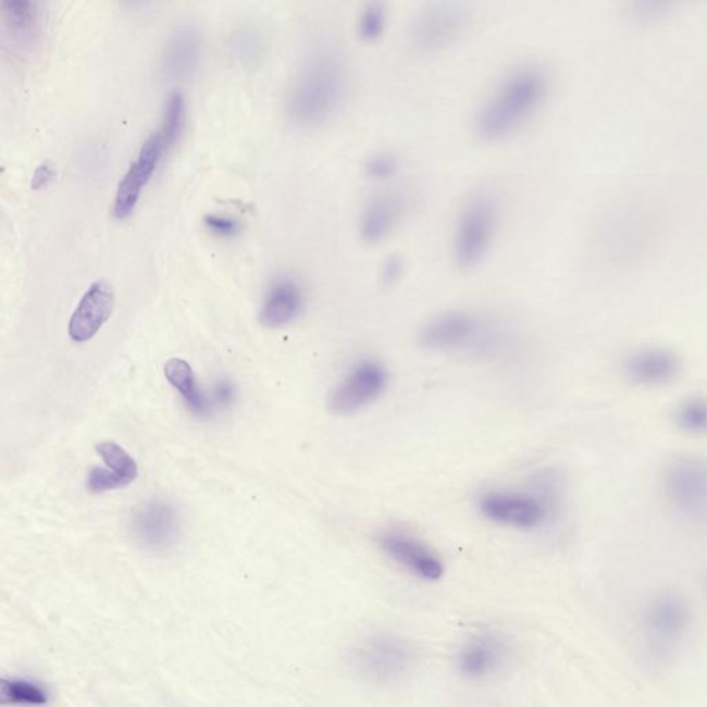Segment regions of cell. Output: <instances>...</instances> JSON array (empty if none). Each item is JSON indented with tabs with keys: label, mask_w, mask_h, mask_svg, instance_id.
<instances>
[{
	"label": "cell",
	"mask_w": 707,
	"mask_h": 707,
	"mask_svg": "<svg viewBox=\"0 0 707 707\" xmlns=\"http://www.w3.org/2000/svg\"><path fill=\"white\" fill-rule=\"evenodd\" d=\"M351 74L346 55L333 46L312 50L297 66L285 100L289 122L314 129L337 115L350 91Z\"/></svg>",
	"instance_id": "obj_1"
},
{
	"label": "cell",
	"mask_w": 707,
	"mask_h": 707,
	"mask_svg": "<svg viewBox=\"0 0 707 707\" xmlns=\"http://www.w3.org/2000/svg\"><path fill=\"white\" fill-rule=\"evenodd\" d=\"M550 78L543 66H514L496 82L474 115V132L484 142H499L516 135L545 104Z\"/></svg>",
	"instance_id": "obj_2"
},
{
	"label": "cell",
	"mask_w": 707,
	"mask_h": 707,
	"mask_svg": "<svg viewBox=\"0 0 707 707\" xmlns=\"http://www.w3.org/2000/svg\"><path fill=\"white\" fill-rule=\"evenodd\" d=\"M419 662L412 642L396 633H372L348 650V666L367 683L392 685L411 674Z\"/></svg>",
	"instance_id": "obj_3"
},
{
	"label": "cell",
	"mask_w": 707,
	"mask_h": 707,
	"mask_svg": "<svg viewBox=\"0 0 707 707\" xmlns=\"http://www.w3.org/2000/svg\"><path fill=\"white\" fill-rule=\"evenodd\" d=\"M499 203L489 193H474L456 213L450 253L460 270H473L489 255L498 234Z\"/></svg>",
	"instance_id": "obj_4"
},
{
	"label": "cell",
	"mask_w": 707,
	"mask_h": 707,
	"mask_svg": "<svg viewBox=\"0 0 707 707\" xmlns=\"http://www.w3.org/2000/svg\"><path fill=\"white\" fill-rule=\"evenodd\" d=\"M663 489L680 516L693 524L707 526V459L675 456L663 471Z\"/></svg>",
	"instance_id": "obj_5"
},
{
	"label": "cell",
	"mask_w": 707,
	"mask_h": 707,
	"mask_svg": "<svg viewBox=\"0 0 707 707\" xmlns=\"http://www.w3.org/2000/svg\"><path fill=\"white\" fill-rule=\"evenodd\" d=\"M474 12L468 4L438 2L424 4L409 24V39L414 49L434 53L449 48L468 33Z\"/></svg>",
	"instance_id": "obj_6"
},
{
	"label": "cell",
	"mask_w": 707,
	"mask_h": 707,
	"mask_svg": "<svg viewBox=\"0 0 707 707\" xmlns=\"http://www.w3.org/2000/svg\"><path fill=\"white\" fill-rule=\"evenodd\" d=\"M542 492L491 491L481 496L479 509L495 524L530 531L546 524L555 504Z\"/></svg>",
	"instance_id": "obj_7"
},
{
	"label": "cell",
	"mask_w": 707,
	"mask_h": 707,
	"mask_svg": "<svg viewBox=\"0 0 707 707\" xmlns=\"http://www.w3.org/2000/svg\"><path fill=\"white\" fill-rule=\"evenodd\" d=\"M388 372L383 363L367 360L358 362L332 388L327 408L337 417H348L377 401L386 392Z\"/></svg>",
	"instance_id": "obj_8"
},
{
	"label": "cell",
	"mask_w": 707,
	"mask_h": 707,
	"mask_svg": "<svg viewBox=\"0 0 707 707\" xmlns=\"http://www.w3.org/2000/svg\"><path fill=\"white\" fill-rule=\"evenodd\" d=\"M131 534L142 549L156 553L172 549L182 535L181 512L166 500H148L132 512Z\"/></svg>",
	"instance_id": "obj_9"
},
{
	"label": "cell",
	"mask_w": 707,
	"mask_h": 707,
	"mask_svg": "<svg viewBox=\"0 0 707 707\" xmlns=\"http://www.w3.org/2000/svg\"><path fill=\"white\" fill-rule=\"evenodd\" d=\"M510 643L496 630H480L460 645L455 668L462 678L481 681L504 670L510 659Z\"/></svg>",
	"instance_id": "obj_10"
},
{
	"label": "cell",
	"mask_w": 707,
	"mask_h": 707,
	"mask_svg": "<svg viewBox=\"0 0 707 707\" xmlns=\"http://www.w3.org/2000/svg\"><path fill=\"white\" fill-rule=\"evenodd\" d=\"M376 542L384 555L411 575L424 582H437L444 576V561L418 537L401 531H383Z\"/></svg>",
	"instance_id": "obj_11"
},
{
	"label": "cell",
	"mask_w": 707,
	"mask_h": 707,
	"mask_svg": "<svg viewBox=\"0 0 707 707\" xmlns=\"http://www.w3.org/2000/svg\"><path fill=\"white\" fill-rule=\"evenodd\" d=\"M166 152L169 150L162 136L158 131L152 133L117 186L114 207H112L115 219L125 220L132 216L140 201L142 189L150 183Z\"/></svg>",
	"instance_id": "obj_12"
},
{
	"label": "cell",
	"mask_w": 707,
	"mask_h": 707,
	"mask_svg": "<svg viewBox=\"0 0 707 707\" xmlns=\"http://www.w3.org/2000/svg\"><path fill=\"white\" fill-rule=\"evenodd\" d=\"M411 209V198L398 189L383 191L368 199L358 222V233L363 243L376 245L396 232Z\"/></svg>",
	"instance_id": "obj_13"
},
{
	"label": "cell",
	"mask_w": 707,
	"mask_h": 707,
	"mask_svg": "<svg viewBox=\"0 0 707 707\" xmlns=\"http://www.w3.org/2000/svg\"><path fill=\"white\" fill-rule=\"evenodd\" d=\"M115 307V294L109 282L96 281L82 296L69 324V335L76 343H86L109 322Z\"/></svg>",
	"instance_id": "obj_14"
},
{
	"label": "cell",
	"mask_w": 707,
	"mask_h": 707,
	"mask_svg": "<svg viewBox=\"0 0 707 707\" xmlns=\"http://www.w3.org/2000/svg\"><path fill=\"white\" fill-rule=\"evenodd\" d=\"M480 321L463 310L441 312L426 322L419 333V342L433 351L455 350L474 339Z\"/></svg>",
	"instance_id": "obj_15"
},
{
	"label": "cell",
	"mask_w": 707,
	"mask_h": 707,
	"mask_svg": "<svg viewBox=\"0 0 707 707\" xmlns=\"http://www.w3.org/2000/svg\"><path fill=\"white\" fill-rule=\"evenodd\" d=\"M306 294L300 282L290 275H280L271 282L261 303L260 324L265 327H284L303 314Z\"/></svg>",
	"instance_id": "obj_16"
},
{
	"label": "cell",
	"mask_w": 707,
	"mask_h": 707,
	"mask_svg": "<svg viewBox=\"0 0 707 707\" xmlns=\"http://www.w3.org/2000/svg\"><path fill=\"white\" fill-rule=\"evenodd\" d=\"M645 632L657 643L679 640L690 624V611L685 603L674 594H660L650 599L644 611Z\"/></svg>",
	"instance_id": "obj_17"
},
{
	"label": "cell",
	"mask_w": 707,
	"mask_h": 707,
	"mask_svg": "<svg viewBox=\"0 0 707 707\" xmlns=\"http://www.w3.org/2000/svg\"><path fill=\"white\" fill-rule=\"evenodd\" d=\"M0 18H2L4 39L12 50L27 53L38 44L40 28H42L39 3L27 2V0L2 2Z\"/></svg>",
	"instance_id": "obj_18"
},
{
	"label": "cell",
	"mask_w": 707,
	"mask_h": 707,
	"mask_svg": "<svg viewBox=\"0 0 707 707\" xmlns=\"http://www.w3.org/2000/svg\"><path fill=\"white\" fill-rule=\"evenodd\" d=\"M202 37L194 27H183L172 35L162 55L163 75L183 80L196 73L202 55Z\"/></svg>",
	"instance_id": "obj_19"
},
{
	"label": "cell",
	"mask_w": 707,
	"mask_h": 707,
	"mask_svg": "<svg viewBox=\"0 0 707 707\" xmlns=\"http://www.w3.org/2000/svg\"><path fill=\"white\" fill-rule=\"evenodd\" d=\"M630 381L644 386H659L673 381L680 372V360L665 348H644L635 351L624 362Z\"/></svg>",
	"instance_id": "obj_20"
},
{
	"label": "cell",
	"mask_w": 707,
	"mask_h": 707,
	"mask_svg": "<svg viewBox=\"0 0 707 707\" xmlns=\"http://www.w3.org/2000/svg\"><path fill=\"white\" fill-rule=\"evenodd\" d=\"M165 376L168 382L181 393L189 411L199 418L209 417L212 413V404L199 388L196 373L187 361L182 358L169 360L165 365Z\"/></svg>",
	"instance_id": "obj_21"
},
{
	"label": "cell",
	"mask_w": 707,
	"mask_h": 707,
	"mask_svg": "<svg viewBox=\"0 0 707 707\" xmlns=\"http://www.w3.org/2000/svg\"><path fill=\"white\" fill-rule=\"evenodd\" d=\"M3 705L46 706L49 704L48 690L28 680H2L0 685Z\"/></svg>",
	"instance_id": "obj_22"
},
{
	"label": "cell",
	"mask_w": 707,
	"mask_h": 707,
	"mask_svg": "<svg viewBox=\"0 0 707 707\" xmlns=\"http://www.w3.org/2000/svg\"><path fill=\"white\" fill-rule=\"evenodd\" d=\"M184 126H186V100L182 94L173 91L168 96L161 127L158 129L169 151L181 138Z\"/></svg>",
	"instance_id": "obj_23"
},
{
	"label": "cell",
	"mask_w": 707,
	"mask_h": 707,
	"mask_svg": "<svg viewBox=\"0 0 707 707\" xmlns=\"http://www.w3.org/2000/svg\"><path fill=\"white\" fill-rule=\"evenodd\" d=\"M388 13L382 3H368L358 13L356 29L363 44H376L386 34Z\"/></svg>",
	"instance_id": "obj_24"
},
{
	"label": "cell",
	"mask_w": 707,
	"mask_h": 707,
	"mask_svg": "<svg viewBox=\"0 0 707 707\" xmlns=\"http://www.w3.org/2000/svg\"><path fill=\"white\" fill-rule=\"evenodd\" d=\"M96 450L107 468L121 475L127 483H135L138 476L137 462L120 444L114 443V441H104V443L96 445Z\"/></svg>",
	"instance_id": "obj_25"
},
{
	"label": "cell",
	"mask_w": 707,
	"mask_h": 707,
	"mask_svg": "<svg viewBox=\"0 0 707 707\" xmlns=\"http://www.w3.org/2000/svg\"><path fill=\"white\" fill-rule=\"evenodd\" d=\"M678 420L681 427L689 433L707 432V401L704 398L686 399L678 412Z\"/></svg>",
	"instance_id": "obj_26"
},
{
	"label": "cell",
	"mask_w": 707,
	"mask_h": 707,
	"mask_svg": "<svg viewBox=\"0 0 707 707\" xmlns=\"http://www.w3.org/2000/svg\"><path fill=\"white\" fill-rule=\"evenodd\" d=\"M399 169L398 158L392 152H377L368 159L367 176L371 181L386 182L396 176Z\"/></svg>",
	"instance_id": "obj_27"
},
{
	"label": "cell",
	"mask_w": 707,
	"mask_h": 707,
	"mask_svg": "<svg viewBox=\"0 0 707 707\" xmlns=\"http://www.w3.org/2000/svg\"><path fill=\"white\" fill-rule=\"evenodd\" d=\"M127 485L131 484L109 468H94L87 474L86 488L90 494H102V492L126 488Z\"/></svg>",
	"instance_id": "obj_28"
},
{
	"label": "cell",
	"mask_w": 707,
	"mask_h": 707,
	"mask_svg": "<svg viewBox=\"0 0 707 707\" xmlns=\"http://www.w3.org/2000/svg\"><path fill=\"white\" fill-rule=\"evenodd\" d=\"M203 223L210 234L223 239L235 238L243 232V224L237 219L225 216V214H208L203 219Z\"/></svg>",
	"instance_id": "obj_29"
},
{
	"label": "cell",
	"mask_w": 707,
	"mask_h": 707,
	"mask_svg": "<svg viewBox=\"0 0 707 707\" xmlns=\"http://www.w3.org/2000/svg\"><path fill=\"white\" fill-rule=\"evenodd\" d=\"M405 271V261L399 256H392L386 261H384L382 268V282L383 285L393 286L396 285L399 280L402 278Z\"/></svg>",
	"instance_id": "obj_30"
},
{
	"label": "cell",
	"mask_w": 707,
	"mask_h": 707,
	"mask_svg": "<svg viewBox=\"0 0 707 707\" xmlns=\"http://www.w3.org/2000/svg\"><path fill=\"white\" fill-rule=\"evenodd\" d=\"M54 171L49 165H42L37 169V172L34 174L33 178V189H44L49 187V184L53 182Z\"/></svg>",
	"instance_id": "obj_31"
},
{
	"label": "cell",
	"mask_w": 707,
	"mask_h": 707,
	"mask_svg": "<svg viewBox=\"0 0 707 707\" xmlns=\"http://www.w3.org/2000/svg\"><path fill=\"white\" fill-rule=\"evenodd\" d=\"M234 387L230 382H220L216 386V393H214V398L219 405H230L234 401Z\"/></svg>",
	"instance_id": "obj_32"
}]
</instances>
